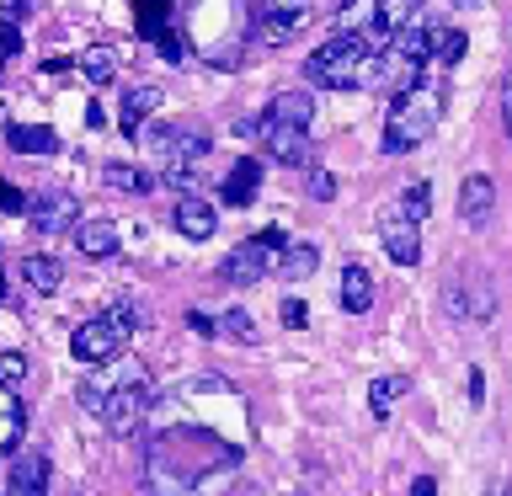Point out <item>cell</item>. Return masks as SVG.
<instances>
[{
	"mask_svg": "<svg viewBox=\"0 0 512 496\" xmlns=\"http://www.w3.org/2000/svg\"><path fill=\"white\" fill-rule=\"evenodd\" d=\"M240 464V443L208 427H166L150 443V486L155 496H219L224 475Z\"/></svg>",
	"mask_w": 512,
	"mask_h": 496,
	"instance_id": "1",
	"label": "cell"
},
{
	"mask_svg": "<svg viewBox=\"0 0 512 496\" xmlns=\"http://www.w3.org/2000/svg\"><path fill=\"white\" fill-rule=\"evenodd\" d=\"M379 54L384 48L352 38V32H336V38H326L304 59V75L326 91H368L379 80Z\"/></svg>",
	"mask_w": 512,
	"mask_h": 496,
	"instance_id": "2",
	"label": "cell"
},
{
	"mask_svg": "<svg viewBox=\"0 0 512 496\" xmlns=\"http://www.w3.org/2000/svg\"><path fill=\"white\" fill-rule=\"evenodd\" d=\"M438 112H443V96L427 91V86L395 96V102H390V123H384V150L400 155V150H416V144H427L432 128H438Z\"/></svg>",
	"mask_w": 512,
	"mask_h": 496,
	"instance_id": "3",
	"label": "cell"
},
{
	"mask_svg": "<svg viewBox=\"0 0 512 496\" xmlns=\"http://www.w3.org/2000/svg\"><path fill=\"white\" fill-rule=\"evenodd\" d=\"M139 144L144 150H155L160 160H203L208 155V134L198 123H150V128H139Z\"/></svg>",
	"mask_w": 512,
	"mask_h": 496,
	"instance_id": "4",
	"label": "cell"
},
{
	"mask_svg": "<svg viewBox=\"0 0 512 496\" xmlns=\"http://www.w3.org/2000/svg\"><path fill=\"white\" fill-rule=\"evenodd\" d=\"M123 342H128V326H118L112 315H96L86 326H75L70 352L80 363H112V358H123Z\"/></svg>",
	"mask_w": 512,
	"mask_h": 496,
	"instance_id": "5",
	"label": "cell"
},
{
	"mask_svg": "<svg viewBox=\"0 0 512 496\" xmlns=\"http://www.w3.org/2000/svg\"><path fill=\"white\" fill-rule=\"evenodd\" d=\"M379 240H384V256H390L395 267H416V262H422V230H416V219L400 203H390L379 214Z\"/></svg>",
	"mask_w": 512,
	"mask_h": 496,
	"instance_id": "6",
	"label": "cell"
},
{
	"mask_svg": "<svg viewBox=\"0 0 512 496\" xmlns=\"http://www.w3.org/2000/svg\"><path fill=\"white\" fill-rule=\"evenodd\" d=\"M150 395H155V390H144L139 379L118 384V390L107 395V406H102V422H107V432H112V438H128V432H134V427L144 422V416H150V406H155Z\"/></svg>",
	"mask_w": 512,
	"mask_h": 496,
	"instance_id": "7",
	"label": "cell"
},
{
	"mask_svg": "<svg viewBox=\"0 0 512 496\" xmlns=\"http://www.w3.org/2000/svg\"><path fill=\"white\" fill-rule=\"evenodd\" d=\"M304 16H310V0H256V32L278 48L304 27Z\"/></svg>",
	"mask_w": 512,
	"mask_h": 496,
	"instance_id": "8",
	"label": "cell"
},
{
	"mask_svg": "<svg viewBox=\"0 0 512 496\" xmlns=\"http://www.w3.org/2000/svg\"><path fill=\"white\" fill-rule=\"evenodd\" d=\"M272 256H278V251H267V246H262V235H251V240H240V246L224 256L219 278H224V283H235V288H251V283H262V278H267Z\"/></svg>",
	"mask_w": 512,
	"mask_h": 496,
	"instance_id": "9",
	"label": "cell"
},
{
	"mask_svg": "<svg viewBox=\"0 0 512 496\" xmlns=\"http://www.w3.org/2000/svg\"><path fill=\"white\" fill-rule=\"evenodd\" d=\"M262 150L278 160V166H304L310 171V160H315V150H310V128H283V123H267L262 118Z\"/></svg>",
	"mask_w": 512,
	"mask_h": 496,
	"instance_id": "10",
	"label": "cell"
},
{
	"mask_svg": "<svg viewBox=\"0 0 512 496\" xmlns=\"http://www.w3.org/2000/svg\"><path fill=\"white\" fill-rule=\"evenodd\" d=\"M27 224H32L38 235L75 230V198H70V192H38V198L27 203Z\"/></svg>",
	"mask_w": 512,
	"mask_h": 496,
	"instance_id": "11",
	"label": "cell"
},
{
	"mask_svg": "<svg viewBox=\"0 0 512 496\" xmlns=\"http://www.w3.org/2000/svg\"><path fill=\"white\" fill-rule=\"evenodd\" d=\"M374 86L395 91V96H406V91H416V86H427V80H422V59H406V54H395V48H384V54H379V80H374Z\"/></svg>",
	"mask_w": 512,
	"mask_h": 496,
	"instance_id": "12",
	"label": "cell"
},
{
	"mask_svg": "<svg viewBox=\"0 0 512 496\" xmlns=\"http://www.w3.org/2000/svg\"><path fill=\"white\" fill-rule=\"evenodd\" d=\"M262 171H267V166H262V160H251V155L235 160V171L224 176V187H219L224 203H230V208H251L256 192H262Z\"/></svg>",
	"mask_w": 512,
	"mask_h": 496,
	"instance_id": "13",
	"label": "cell"
},
{
	"mask_svg": "<svg viewBox=\"0 0 512 496\" xmlns=\"http://www.w3.org/2000/svg\"><path fill=\"white\" fill-rule=\"evenodd\" d=\"M171 224H176V230H182L187 240H208V235L219 230V214H214V208H208V203L198 198V192H192V198H176V208H171Z\"/></svg>",
	"mask_w": 512,
	"mask_h": 496,
	"instance_id": "14",
	"label": "cell"
},
{
	"mask_svg": "<svg viewBox=\"0 0 512 496\" xmlns=\"http://www.w3.org/2000/svg\"><path fill=\"white\" fill-rule=\"evenodd\" d=\"M262 118L283 123V128H310L315 123V102H310V91H283V96H272V102H267Z\"/></svg>",
	"mask_w": 512,
	"mask_h": 496,
	"instance_id": "15",
	"label": "cell"
},
{
	"mask_svg": "<svg viewBox=\"0 0 512 496\" xmlns=\"http://www.w3.org/2000/svg\"><path fill=\"white\" fill-rule=\"evenodd\" d=\"M491 203H496L491 176H464V187H459V219L464 224H486L491 219Z\"/></svg>",
	"mask_w": 512,
	"mask_h": 496,
	"instance_id": "16",
	"label": "cell"
},
{
	"mask_svg": "<svg viewBox=\"0 0 512 496\" xmlns=\"http://www.w3.org/2000/svg\"><path fill=\"white\" fill-rule=\"evenodd\" d=\"M75 246L86 251L91 262H107V256H118V224H107V219L75 224Z\"/></svg>",
	"mask_w": 512,
	"mask_h": 496,
	"instance_id": "17",
	"label": "cell"
},
{
	"mask_svg": "<svg viewBox=\"0 0 512 496\" xmlns=\"http://www.w3.org/2000/svg\"><path fill=\"white\" fill-rule=\"evenodd\" d=\"M6 144L16 155H54L59 150V134L54 128H43V123H11L6 128Z\"/></svg>",
	"mask_w": 512,
	"mask_h": 496,
	"instance_id": "18",
	"label": "cell"
},
{
	"mask_svg": "<svg viewBox=\"0 0 512 496\" xmlns=\"http://www.w3.org/2000/svg\"><path fill=\"white\" fill-rule=\"evenodd\" d=\"M22 283L32 288V294H59L64 288V267H59V256H22Z\"/></svg>",
	"mask_w": 512,
	"mask_h": 496,
	"instance_id": "19",
	"label": "cell"
},
{
	"mask_svg": "<svg viewBox=\"0 0 512 496\" xmlns=\"http://www.w3.org/2000/svg\"><path fill=\"white\" fill-rule=\"evenodd\" d=\"M160 107V86H134L123 96V112H118V123H123V134L128 139H139V128H144V118Z\"/></svg>",
	"mask_w": 512,
	"mask_h": 496,
	"instance_id": "20",
	"label": "cell"
},
{
	"mask_svg": "<svg viewBox=\"0 0 512 496\" xmlns=\"http://www.w3.org/2000/svg\"><path fill=\"white\" fill-rule=\"evenodd\" d=\"M102 182L112 192H155L160 187V171H144V166H123V160H107L102 166Z\"/></svg>",
	"mask_w": 512,
	"mask_h": 496,
	"instance_id": "21",
	"label": "cell"
},
{
	"mask_svg": "<svg viewBox=\"0 0 512 496\" xmlns=\"http://www.w3.org/2000/svg\"><path fill=\"white\" fill-rule=\"evenodd\" d=\"M368 304H374V278H368V267L347 262L342 267V310L347 315H363Z\"/></svg>",
	"mask_w": 512,
	"mask_h": 496,
	"instance_id": "22",
	"label": "cell"
},
{
	"mask_svg": "<svg viewBox=\"0 0 512 496\" xmlns=\"http://www.w3.org/2000/svg\"><path fill=\"white\" fill-rule=\"evenodd\" d=\"M320 267V246H310V240H288L283 246V256H278V272L283 278H310V272Z\"/></svg>",
	"mask_w": 512,
	"mask_h": 496,
	"instance_id": "23",
	"label": "cell"
},
{
	"mask_svg": "<svg viewBox=\"0 0 512 496\" xmlns=\"http://www.w3.org/2000/svg\"><path fill=\"white\" fill-rule=\"evenodd\" d=\"M22 406H16V390L11 384H0V454H11L16 443H22Z\"/></svg>",
	"mask_w": 512,
	"mask_h": 496,
	"instance_id": "24",
	"label": "cell"
},
{
	"mask_svg": "<svg viewBox=\"0 0 512 496\" xmlns=\"http://www.w3.org/2000/svg\"><path fill=\"white\" fill-rule=\"evenodd\" d=\"M400 395H406V379L400 374H379L374 384H368V411H374V422H384V416L395 411Z\"/></svg>",
	"mask_w": 512,
	"mask_h": 496,
	"instance_id": "25",
	"label": "cell"
},
{
	"mask_svg": "<svg viewBox=\"0 0 512 496\" xmlns=\"http://www.w3.org/2000/svg\"><path fill=\"white\" fill-rule=\"evenodd\" d=\"M160 182H166V187H176L182 198H192V192L203 187V166H198V160H171V166L160 171Z\"/></svg>",
	"mask_w": 512,
	"mask_h": 496,
	"instance_id": "26",
	"label": "cell"
},
{
	"mask_svg": "<svg viewBox=\"0 0 512 496\" xmlns=\"http://www.w3.org/2000/svg\"><path fill=\"white\" fill-rule=\"evenodd\" d=\"M80 75H86L91 86H107V80L118 75V59H112L107 48H86V54H80Z\"/></svg>",
	"mask_w": 512,
	"mask_h": 496,
	"instance_id": "27",
	"label": "cell"
},
{
	"mask_svg": "<svg viewBox=\"0 0 512 496\" xmlns=\"http://www.w3.org/2000/svg\"><path fill=\"white\" fill-rule=\"evenodd\" d=\"M432 59H438V64H459L464 59V32L459 27H432Z\"/></svg>",
	"mask_w": 512,
	"mask_h": 496,
	"instance_id": "28",
	"label": "cell"
},
{
	"mask_svg": "<svg viewBox=\"0 0 512 496\" xmlns=\"http://www.w3.org/2000/svg\"><path fill=\"white\" fill-rule=\"evenodd\" d=\"M416 11H422V0H379V16H384V32H390V38L400 27H411Z\"/></svg>",
	"mask_w": 512,
	"mask_h": 496,
	"instance_id": "29",
	"label": "cell"
},
{
	"mask_svg": "<svg viewBox=\"0 0 512 496\" xmlns=\"http://www.w3.org/2000/svg\"><path fill=\"white\" fill-rule=\"evenodd\" d=\"M400 208H406V214L422 224V219L432 214V187H427V182H411L406 192H400Z\"/></svg>",
	"mask_w": 512,
	"mask_h": 496,
	"instance_id": "30",
	"label": "cell"
},
{
	"mask_svg": "<svg viewBox=\"0 0 512 496\" xmlns=\"http://www.w3.org/2000/svg\"><path fill=\"white\" fill-rule=\"evenodd\" d=\"M219 336H235V342H256V320L246 310H224L219 315Z\"/></svg>",
	"mask_w": 512,
	"mask_h": 496,
	"instance_id": "31",
	"label": "cell"
},
{
	"mask_svg": "<svg viewBox=\"0 0 512 496\" xmlns=\"http://www.w3.org/2000/svg\"><path fill=\"white\" fill-rule=\"evenodd\" d=\"M11 54H22V27H16V6L0 16V59H11Z\"/></svg>",
	"mask_w": 512,
	"mask_h": 496,
	"instance_id": "32",
	"label": "cell"
},
{
	"mask_svg": "<svg viewBox=\"0 0 512 496\" xmlns=\"http://www.w3.org/2000/svg\"><path fill=\"white\" fill-rule=\"evenodd\" d=\"M112 320H118V326H128V331H139V326H150V315L139 310L134 299H112V310H107Z\"/></svg>",
	"mask_w": 512,
	"mask_h": 496,
	"instance_id": "33",
	"label": "cell"
},
{
	"mask_svg": "<svg viewBox=\"0 0 512 496\" xmlns=\"http://www.w3.org/2000/svg\"><path fill=\"white\" fill-rule=\"evenodd\" d=\"M304 187H310V198H315V203H331V198H336V176H331V171H320V166H310Z\"/></svg>",
	"mask_w": 512,
	"mask_h": 496,
	"instance_id": "34",
	"label": "cell"
},
{
	"mask_svg": "<svg viewBox=\"0 0 512 496\" xmlns=\"http://www.w3.org/2000/svg\"><path fill=\"white\" fill-rule=\"evenodd\" d=\"M22 379H27V358H22V352H0V384H11V390H16Z\"/></svg>",
	"mask_w": 512,
	"mask_h": 496,
	"instance_id": "35",
	"label": "cell"
},
{
	"mask_svg": "<svg viewBox=\"0 0 512 496\" xmlns=\"http://www.w3.org/2000/svg\"><path fill=\"white\" fill-rule=\"evenodd\" d=\"M304 320H310V310H304V299H283V326H304Z\"/></svg>",
	"mask_w": 512,
	"mask_h": 496,
	"instance_id": "36",
	"label": "cell"
},
{
	"mask_svg": "<svg viewBox=\"0 0 512 496\" xmlns=\"http://www.w3.org/2000/svg\"><path fill=\"white\" fill-rule=\"evenodd\" d=\"M0 208H6V214H27V203H22V192H11L6 182H0Z\"/></svg>",
	"mask_w": 512,
	"mask_h": 496,
	"instance_id": "37",
	"label": "cell"
},
{
	"mask_svg": "<svg viewBox=\"0 0 512 496\" xmlns=\"http://www.w3.org/2000/svg\"><path fill=\"white\" fill-rule=\"evenodd\" d=\"M187 326L198 331V336H214V331H219V320H208V315H198V310H192V315H187Z\"/></svg>",
	"mask_w": 512,
	"mask_h": 496,
	"instance_id": "38",
	"label": "cell"
},
{
	"mask_svg": "<svg viewBox=\"0 0 512 496\" xmlns=\"http://www.w3.org/2000/svg\"><path fill=\"white\" fill-rule=\"evenodd\" d=\"M411 496H438V480H432V475H416V480H411Z\"/></svg>",
	"mask_w": 512,
	"mask_h": 496,
	"instance_id": "39",
	"label": "cell"
},
{
	"mask_svg": "<svg viewBox=\"0 0 512 496\" xmlns=\"http://www.w3.org/2000/svg\"><path fill=\"white\" fill-rule=\"evenodd\" d=\"M480 395H486V379H480V368H470V400L480 406Z\"/></svg>",
	"mask_w": 512,
	"mask_h": 496,
	"instance_id": "40",
	"label": "cell"
},
{
	"mask_svg": "<svg viewBox=\"0 0 512 496\" xmlns=\"http://www.w3.org/2000/svg\"><path fill=\"white\" fill-rule=\"evenodd\" d=\"M502 107H507V128H512V75H507V91H502Z\"/></svg>",
	"mask_w": 512,
	"mask_h": 496,
	"instance_id": "41",
	"label": "cell"
},
{
	"mask_svg": "<svg viewBox=\"0 0 512 496\" xmlns=\"http://www.w3.org/2000/svg\"><path fill=\"white\" fill-rule=\"evenodd\" d=\"M0 304H6V272H0Z\"/></svg>",
	"mask_w": 512,
	"mask_h": 496,
	"instance_id": "42",
	"label": "cell"
},
{
	"mask_svg": "<svg viewBox=\"0 0 512 496\" xmlns=\"http://www.w3.org/2000/svg\"><path fill=\"white\" fill-rule=\"evenodd\" d=\"M459 6H480V0H459Z\"/></svg>",
	"mask_w": 512,
	"mask_h": 496,
	"instance_id": "43",
	"label": "cell"
}]
</instances>
